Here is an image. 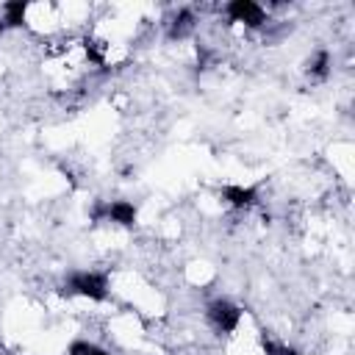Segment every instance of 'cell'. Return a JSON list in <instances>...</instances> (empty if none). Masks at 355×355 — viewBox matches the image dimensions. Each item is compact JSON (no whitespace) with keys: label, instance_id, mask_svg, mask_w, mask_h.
Returning a JSON list of instances; mask_svg holds the SVG:
<instances>
[{"label":"cell","instance_id":"cell-1","mask_svg":"<svg viewBox=\"0 0 355 355\" xmlns=\"http://www.w3.org/2000/svg\"><path fill=\"white\" fill-rule=\"evenodd\" d=\"M67 294H78V297H89V300H105L108 297V280L100 272H72L64 283Z\"/></svg>","mask_w":355,"mask_h":355},{"label":"cell","instance_id":"cell-2","mask_svg":"<svg viewBox=\"0 0 355 355\" xmlns=\"http://www.w3.org/2000/svg\"><path fill=\"white\" fill-rule=\"evenodd\" d=\"M208 319H211L222 333H233V330L239 327V322H241V311H239L233 302H227V300H214V302L208 305Z\"/></svg>","mask_w":355,"mask_h":355},{"label":"cell","instance_id":"cell-3","mask_svg":"<svg viewBox=\"0 0 355 355\" xmlns=\"http://www.w3.org/2000/svg\"><path fill=\"white\" fill-rule=\"evenodd\" d=\"M227 17H230L233 22H244V25H250V28H258V25L266 22L263 8H261L258 3H252V0H233V3L227 6Z\"/></svg>","mask_w":355,"mask_h":355},{"label":"cell","instance_id":"cell-4","mask_svg":"<svg viewBox=\"0 0 355 355\" xmlns=\"http://www.w3.org/2000/svg\"><path fill=\"white\" fill-rule=\"evenodd\" d=\"M100 216H105V219H111V222H116L122 227H130L136 222V205L128 202V200H116L111 205L94 208V219H100Z\"/></svg>","mask_w":355,"mask_h":355},{"label":"cell","instance_id":"cell-5","mask_svg":"<svg viewBox=\"0 0 355 355\" xmlns=\"http://www.w3.org/2000/svg\"><path fill=\"white\" fill-rule=\"evenodd\" d=\"M222 200L230 202L233 208H247V205L255 202V189L252 186H225Z\"/></svg>","mask_w":355,"mask_h":355},{"label":"cell","instance_id":"cell-6","mask_svg":"<svg viewBox=\"0 0 355 355\" xmlns=\"http://www.w3.org/2000/svg\"><path fill=\"white\" fill-rule=\"evenodd\" d=\"M6 11V28H19L25 22V11H28V3L25 0H11L3 6Z\"/></svg>","mask_w":355,"mask_h":355},{"label":"cell","instance_id":"cell-7","mask_svg":"<svg viewBox=\"0 0 355 355\" xmlns=\"http://www.w3.org/2000/svg\"><path fill=\"white\" fill-rule=\"evenodd\" d=\"M327 67H330V53H327V50H319V53L313 55V61H308V72H311V75H324Z\"/></svg>","mask_w":355,"mask_h":355},{"label":"cell","instance_id":"cell-8","mask_svg":"<svg viewBox=\"0 0 355 355\" xmlns=\"http://www.w3.org/2000/svg\"><path fill=\"white\" fill-rule=\"evenodd\" d=\"M263 349H266V355H300V349L286 347V344H275V341H266V338H263Z\"/></svg>","mask_w":355,"mask_h":355},{"label":"cell","instance_id":"cell-9","mask_svg":"<svg viewBox=\"0 0 355 355\" xmlns=\"http://www.w3.org/2000/svg\"><path fill=\"white\" fill-rule=\"evenodd\" d=\"M175 22H178V25L172 28V36H180V33H183V31L191 25V14H189V11H180V17H178Z\"/></svg>","mask_w":355,"mask_h":355},{"label":"cell","instance_id":"cell-10","mask_svg":"<svg viewBox=\"0 0 355 355\" xmlns=\"http://www.w3.org/2000/svg\"><path fill=\"white\" fill-rule=\"evenodd\" d=\"M89 341H72V347H69V355H86L89 352Z\"/></svg>","mask_w":355,"mask_h":355},{"label":"cell","instance_id":"cell-11","mask_svg":"<svg viewBox=\"0 0 355 355\" xmlns=\"http://www.w3.org/2000/svg\"><path fill=\"white\" fill-rule=\"evenodd\" d=\"M86 355H108V352H105V349H100V347H94V344H92V347H89V352H86Z\"/></svg>","mask_w":355,"mask_h":355}]
</instances>
